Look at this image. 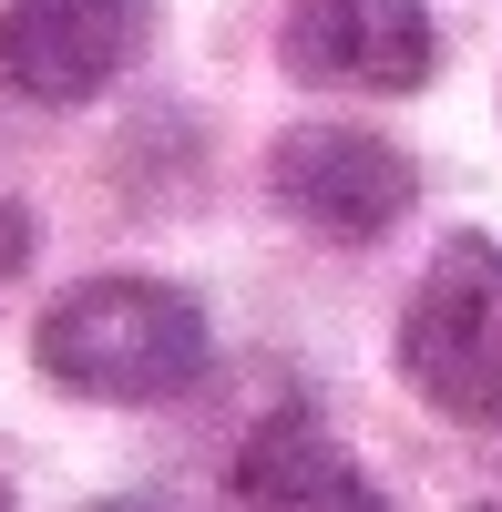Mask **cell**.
I'll use <instances>...</instances> for the list:
<instances>
[{
  "instance_id": "1",
  "label": "cell",
  "mask_w": 502,
  "mask_h": 512,
  "mask_svg": "<svg viewBox=\"0 0 502 512\" xmlns=\"http://www.w3.org/2000/svg\"><path fill=\"white\" fill-rule=\"evenodd\" d=\"M41 379H62L72 400H175L185 379L205 369V308L164 277H82L62 287L31 328Z\"/></svg>"
},
{
  "instance_id": "2",
  "label": "cell",
  "mask_w": 502,
  "mask_h": 512,
  "mask_svg": "<svg viewBox=\"0 0 502 512\" xmlns=\"http://www.w3.org/2000/svg\"><path fill=\"white\" fill-rule=\"evenodd\" d=\"M400 379L462 431H502V246L441 236L400 308Z\"/></svg>"
},
{
  "instance_id": "3",
  "label": "cell",
  "mask_w": 502,
  "mask_h": 512,
  "mask_svg": "<svg viewBox=\"0 0 502 512\" xmlns=\"http://www.w3.org/2000/svg\"><path fill=\"white\" fill-rule=\"evenodd\" d=\"M267 195H277V216H298L308 236L369 246V236H390L410 205H421V164L390 134H359V123H298V134H277V154H267Z\"/></svg>"
},
{
  "instance_id": "4",
  "label": "cell",
  "mask_w": 502,
  "mask_h": 512,
  "mask_svg": "<svg viewBox=\"0 0 502 512\" xmlns=\"http://www.w3.org/2000/svg\"><path fill=\"white\" fill-rule=\"evenodd\" d=\"M154 52V0H11L0 11V82L41 113L113 93Z\"/></svg>"
},
{
  "instance_id": "5",
  "label": "cell",
  "mask_w": 502,
  "mask_h": 512,
  "mask_svg": "<svg viewBox=\"0 0 502 512\" xmlns=\"http://www.w3.org/2000/svg\"><path fill=\"white\" fill-rule=\"evenodd\" d=\"M277 62L318 93H421L441 72V31L421 0H287Z\"/></svg>"
},
{
  "instance_id": "6",
  "label": "cell",
  "mask_w": 502,
  "mask_h": 512,
  "mask_svg": "<svg viewBox=\"0 0 502 512\" xmlns=\"http://www.w3.org/2000/svg\"><path fill=\"white\" fill-rule=\"evenodd\" d=\"M236 512H400L380 482L359 472V461L328 441V420L287 400L277 420H257L236 451V472H226Z\"/></svg>"
},
{
  "instance_id": "7",
  "label": "cell",
  "mask_w": 502,
  "mask_h": 512,
  "mask_svg": "<svg viewBox=\"0 0 502 512\" xmlns=\"http://www.w3.org/2000/svg\"><path fill=\"white\" fill-rule=\"evenodd\" d=\"M31 216H21V205L11 195H0V308H11V297H21V277H31Z\"/></svg>"
},
{
  "instance_id": "8",
  "label": "cell",
  "mask_w": 502,
  "mask_h": 512,
  "mask_svg": "<svg viewBox=\"0 0 502 512\" xmlns=\"http://www.w3.org/2000/svg\"><path fill=\"white\" fill-rule=\"evenodd\" d=\"M93 512H195V502L164 492V482H144V492H113V502H93Z\"/></svg>"
},
{
  "instance_id": "9",
  "label": "cell",
  "mask_w": 502,
  "mask_h": 512,
  "mask_svg": "<svg viewBox=\"0 0 502 512\" xmlns=\"http://www.w3.org/2000/svg\"><path fill=\"white\" fill-rule=\"evenodd\" d=\"M0 512H21V502H11V482H0Z\"/></svg>"
}]
</instances>
